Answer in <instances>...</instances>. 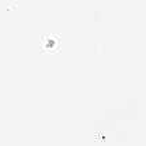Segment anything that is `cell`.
Returning <instances> with one entry per match:
<instances>
[{
    "label": "cell",
    "mask_w": 146,
    "mask_h": 146,
    "mask_svg": "<svg viewBox=\"0 0 146 146\" xmlns=\"http://www.w3.org/2000/svg\"><path fill=\"white\" fill-rule=\"evenodd\" d=\"M41 49L44 52H55L59 51L60 48V36L59 34H55V33H46L41 37Z\"/></svg>",
    "instance_id": "obj_1"
}]
</instances>
